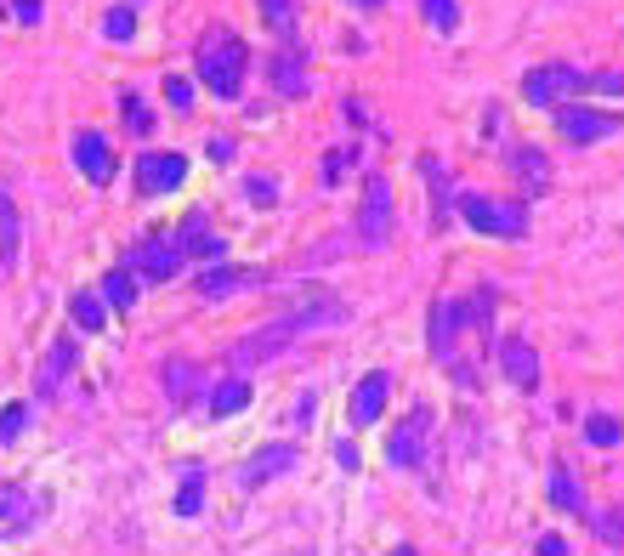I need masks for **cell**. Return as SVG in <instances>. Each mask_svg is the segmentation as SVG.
Segmentation results:
<instances>
[{
    "label": "cell",
    "instance_id": "1",
    "mask_svg": "<svg viewBox=\"0 0 624 556\" xmlns=\"http://www.w3.org/2000/svg\"><path fill=\"white\" fill-rule=\"evenodd\" d=\"M244 63H250V52H244V40L233 29H205V40H199V80L216 97H239Z\"/></svg>",
    "mask_w": 624,
    "mask_h": 556
},
{
    "label": "cell",
    "instance_id": "8",
    "mask_svg": "<svg viewBox=\"0 0 624 556\" xmlns=\"http://www.w3.org/2000/svg\"><path fill=\"white\" fill-rule=\"evenodd\" d=\"M125 267L137 278H176V267H182V244L176 239H137L131 244V256H125Z\"/></svg>",
    "mask_w": 624,
    "mask_h": 556
},
{
    "label": "cell",
    "instance_id": "3",
    "mask_svg": "<svg viewBox=\"0 0 624 556\" xmlns=\"http://www.w3.org/2000/svg\"><path fill=\"white\" fill-rule=\"evenodd\" d=\"M579 91H590V74L573 69V63H545V69L522 74V97L534 108H556V103H568V97H579Z\"/></svg>",
    "mask_w": 624,
    "mask_h": 556
},
{
    "label": "cell",
    "instance_id": "10",
    "mask_svg": "<svg viewBox=\"0 0 624 556\" xmlns=\"http://www.w3.org/2000/svg\"><path fill=\"white\" fill-rule=\"evenodd\" d=\"M619 114H602V108H562L556 114V131L568 142H602V137H613L619 131Z\"/></svg>",
    "mask_w": 624,
    "mask_h": 556
},
{
    "label": "cell",
    "instance_id": "38",
    "mask_svg": "<svg viewBox=\"0 0 624 556\" xmlns=\"http://www.w3.org/2000/svg\"><path fill=\"white\" fill-rule=\"evenodd\" d=\"M590 91H602V97H624V74H619V69L590 74Z\"/></svg>",
    "mask_w": 624,
    "mask_h": 556
},
{
    "label": "cell",
    "instance_id": "20",
    "mask_svg": "<svg viewBox=\"0 0 624 556\" xmlns=\"http://www.w3.org/2000/svg\"><path fill=\"white\" fill-rule=\"evenodd\" d=\"M267 80H273V91H284V97H301V91H307V69H301L295 52L267 57Z\"/></svg>",
    "mask_w": 624,
    "mask_h": 556
},
{
    "label": "cell",
    "instance_id": "45",
    "mask_svg": "<svg viewBox=\"0 0 624 556\" xmlns=\"http://www.w3.org/2000/svg\"><path fill=\"white\" fill-rule=\"evenodd\" d=\"M398 556H415V551H398Z\"/></svg>",
    "mask_w": 624,
    "mask_h": 556
},
{
    "label": "cell",
    "instance_id": "40",
    "mask_svg": "<svg viewBox=\"0 0 624 556\" xmlns=\"http://www.w3.org/2000/svg\"><path fill=\"white\" fill-rule=\"evenodd\" d=\"M205 154L216 159V165H227V159H233V137H210V142H205Z\"/></svg>",
    "mask_w": 624,
    "mask_h": 556
},
{
    "label": "cell",
    "instance_id": "39",
    "mask_svg": "<svg viewBox=\"0 0 624 556\" xmlns=\"http://www.w3.org/2000/svg\"><path fill=\"white\" fill-rule=\"evenodd\" d=\"M12 18H18V23H40V18H46V0H12Z\"/></svg>",
    "mask_w": 624,
    "mask_h": 556
},
{
    "label": "cell",
    "instance_id": "5",
    "mask_svg": "<svg viewBox=\"0 0 624 556\" xmlns=\"http://www.w3.org/2000/svg\"><path fill=\"white\" fill-rule=\"evenodd\" d=\"M290 335H301V330H330V324H347V301H335L330 290H307V296L295 301L290 313L278 318Z\"/></svg>",
    "mask_w": 624,
    "mask_h": 556
},
{
    "label": "cell",
    "instance_id": "28",
    "mask_svg": "<svg viewBox=\"0 0 624 556\" xmlns=\"http://www.w3.org/2000/svg\"><path fill=\"white\" fill-rule=\"evenodd\" d=\"M494 307H500V296H494L488 284H483V290H471V296H466V318H471V324H477V330H488V324H494Z\"/></svg>",
    "mask_w": 624,
    "mask_h": 556
},
{
    "label": "cell",
    "instance_id": "14",
    "mask_svg": "<svg viewBox=\"0 0 624 556\" xmlns=\"http://www.w3.org/2000/svg\"><path fill=\"white\" fill-rule=\"evenodd\" d=\"M386 398H392V375H364L358 381V392H352V403H347V415H352V426H375V420L386 415Z\"/></svg>",
    "mask_w": 624,
    "mask_h": 556
},
{
    "label": "cell",
    "instance_id": "9",
    "mask_svg": "<svg viewBox=\"0 0 624 556\" xmlns=\"http://www.w3.org/2000/svg\"><path fill=\"white\" fill-rule=\"evenodd\" d=\"M295 466H301V449H295V443H267V449H256L244 460L239 483L261 488V483H273V477H284V471H295Z\"/></svg>",
    "mask_w": 624,
    "mask_h": 556
},
{
    "label": "cell",
    "instance_id": "41",
    "mask_svg": "<svg viewBox=\"0 0 624 556\" xmlns=\"http://www.w3.org/2000/svg\"><path fill=\"white\" fill-rule=\"evenodd\" d=\"M347 148H335V154H330V165H324V182H341V171H347Z\"/></svg>",
    "mask_w": 624,
    "mask_h": 556
},
{
    "label": "cell",
    "instance_id": "6",
    "mask_svg": "<svg viewBox=\"0 0 624 556\" xmlns=\"http://www.w3.org/2000/svg\"><path fill=\"white\" fill-rule=\"evenodd\" d=\"M46 517V494L29 483H0V534H23Z\"/></svg>",
    "mask_w": 624,
    "mask_h": 556
},
{
    "label": "cell",
    "instance_id": "44",
    "mask_svg": "<svg viewBox=\"0 0 624 556\" xmlns=\"http://www.w3.org/2000/svg\"><path fill=\"white\" fill-rule=\"evenodd\" d=\"M358 6H381V0H358Z\"/></svg>",
    "mask_w": 624,
    "mask_h": 556
},
{
    "label": "cell",
    "instance_id": "23",
    "mask_svg": "<svg viewBox=\"0 0 624 556\" xmlns=\"http://www.w3.org/2000/svg\"><path fill=\"white\" fill-rule=\"evenodd\" d=\"M205 511V471L182 466V488H176V517H199Z\"/></svg>",
    "mask_w": 624,
    "mask_h": 556
},
{
    "label": "cell",
    "instance_id": "24",
    "mask_svg": "<svg viewBox=\"0 0 624 556\" xmlns=\"http://www.w3.org/2000/svg\"><path fill=\"white\" fill-rule=\"evenodd\" d=\"M511 171H517L528 188H545V182H551V159L539 154V148H511Z\"/></svg>",
    "mask_w": 624,
    "mask_h": 556
},
{
    "label": "cell",
    "instance_id": "32",
    "mask_svg": "<svg viewBox=\"0 0 624 556\" xmlns=\"http://www.w3.org/2000/svg\"><path fill=\"white\" fill-rule=\"evenodd\" d=\"M23 426H29V403H6L0 409V443H18Z\"/></svg>",
    "mask_w": 624,
    "mask_h": 556
},
{
    "label": "cell",
    "instance_id": "36",
    "mask_svg": "<svg viewBox=\"0 0 624 556\" xmlns=\"http://www.w3.org/2000/svg\"><path fill=\"white\" fill-rule=\"evenodd\" d=\"M125 125H131L137 137H148V131H154V114H148V103H142V97H125Z\"/></svg>",
    "mask_w": 624,
    "mask_h": 556
},
{
    "label": "cell",
    "instance_id": "26",
    "mask_svg": "<svg viewBox=\"0 0 624 556\" xmlns=\"http://www.w3.org/2000/svg\"><path fill=\"white\" fill-rule=\"evenodd\" d=\"M256 6H261V18H267V29L290 46L295 40V0H256Z\"/></svg>",
    "mask_w": 624,
    "mask_h": 556
},
{
    "label": "cell",
    "instance_id": "37",
    "mask_svg": "<svg viewBox=\"0 0 624 556\" xmlns=\"http://www.w3.org/2000/svg\"><path fill=\"white\" fill-rule=\"evenodd\" d=\"M244 193H250V205H273L278 182H273V176H244Z\"/></svg>",
    "mask_w": 624,
    "mask_h": 556
},
{
    "label": "cell",
    "instance_id": "18",
    "mask_svg": "<svg viewBox=\"0 0 624 556\" xmlns=\"http://www.w3.org/2000/svg\"><path fill=\"white\" fill-rule=\"evenodd\" d=\"M290 347V330L284 324H267V330H250L233 347V364H267V358H278V352Z\"/></svg>",
    "mask_w": 624,
    "mask_h": 556
},
{
    "label": "cell",
    "instance_id": "2",
    "mask_svg": "<svg viewBox=\"0 0 624 556\" xmlns=\"http://www.w3.org/2000/svg\"><path fill=\"white\" fill-rule=\"evenodd\" d=\"M460 216H466L477 233H494V239H522V233H528V205H522V199L460 193Z\"/></svg>",
    "mask_w": 624,
    "mask_h": 556
},
{
    "label": "cell",
    "instance_id": "42",
    "mask_svg": "<svg viewBox=\"0 0 624 556\" xmlns=\"http://www.w3.org/2000/svg\"><path fill=\"white\" fill-rule=\"evenodd\" d=\"M539 556H568V539H562V534H539Z\"/></svg>",
    "mask_w": 624,
    "mask_h": 556
},
{
    "label": "cell",
    "instance_id": "30",
    "mask_svg": "<svg viewBox=\"0 0 624 556\" xmlns=\"http://www.w3.org/2000/svg\"><path fill=\"white\" fill-rule=\"evenodd\" d=\"M551 500L562 505V511H585V494L573 488V477H568V471H551Z\"/></svg>",
    "mask_w": 624,
    "mask_h": 556
},
{
    "label": "cell",
    "instance_id": "16",
    "mask_svg": "<svg viewBox=\"0 0 624 556\" xmlns=\"http://www.w3.org/2000/svg\"><path fill=\"white\" fill-rule=\"evenodd\" d=\"M250 284H267V267H210V273H199V296L205 301H222L233 296V290H250Z\"/></svg>",
    "mask_w": 624,
    "mask_h": 556
},
{
    "label": "cell",
    "instance_id": "22",
    "mask_svg": "<svg viewBox=\"0 0 624 556\" xmlns=\"http://www.w3.org/2000/svg\"><path fill=\"white\" fill-rule=\"evenodd\" d=\"M97 290H103V301H108V307H120V313L137 307V273H131V267H114Z\"/></svg>",
    "mask_w": 624,
    "mask_h": 556
},
{
    "label": "cell",
    "instance_id": "7",
    "mask_svg": "<svg viewBox=\"0 0 624 556\" xmlns=\"http://www.w3.org/2000/svg\"><path fill=\"white\" fill-rule=\"evenodd\" d=\"M426 432H432V409H426V403H415V409H409V420L386 437V460H392V466H403V471L420 466V454H426Z\"/></svg>",
    "mask_w": 624,
    "mask_h": 556
},
{
    "label": "cell",
    "instance_id": "15",
    "mask_svg": "<svg viewBox=\"0 0 624 556\" xmlns=\"http://www.w3.org/2000/svg\"><path fill=\"white\" fill-rule=\"evenodd\" d=\"M500 369H505V381L522 386V392H534L539 386V352L522 341V335H505L500 341Z\"/></svg>",
    "mask_w": 624,
    "mask_h": 556
},
{
    "label": "cell",
    "instance_id": "25",
    "mask_svg": "<svg viewBox=\"0 0 624 556\" xmlns=\"http://www.w3.org/2000/svg\"><path fill=\"white\" fill-rule=\"evenodd\" d=\"M193 386H199V364H188V358H182V364H165V392H171L176 409L193 398Z\"/></svg>",
    "mask_w": 624,
    "mask_h": 556
},
{
    "label": "cell",
    "instance_id": "34",
    "mask_svg": "<svg viewBox=\"0 0 624 556\" xmlns=\"http://www.w3.org/2000/svg\"><path fill=\"white\" fill-rule=\"evenodd\" d=\"M103 35L108 40H131L137 35V12H131V6H114V12L103 18Z\"/></svg>",
    "mask_w": 624,
    "mask_h": 556
},
{
    "label": "cell",
    "instance_id": "27",
    "mask_svg": "<svg viewBox=\"0 0 624 556\" xmlns=\"http://www.w3.org/2000/svg\"><path fill=\"white\" fill-rule=\"evenodd\" d=\"M244 403H250V386L244 381H222L216 392H210V409H216V415H239Z\"/></svg>",
    "mask_w": 624,
    "mask_h": 556
},
{
    "label": "cell",
    "instance_id": "4",
    "mask_svg": "<svg viewBox=\"0 0 624 556\" xmlns=\"http://www.w3.org/2000/svg\"><path fill=\"white\" fill-rule=\"evenodd\" d=\"M358 244L386 250L392 244V182L381 171L364 182V205H358Z\"/></svg>",
    "mask_w": 624,
    "mask_h": 556
},
{
    "label": "cell",
    "instance_id": "31",
    "mask_svg": "<svg viewBox=\"0 0 624 556\" xmlns=\"http://www.w3.org/2000/svg\"><path fill=\"white\" fill-rule=\"evenodd\" d=\"M585 437L596 443V449H613L624 432H619V420H613V415H590V420H585Z\"/></svg>",
    "mask_w": 624,
    "mask_h": 556
},
{
    "label": "cell",
    "instance_id": "43",
    "mask_svg": "<svg viewBox=\"0 0 624 556\" xmlns=\"http://www.w3.org/2000/svg\"><path fill=\"white\" fill-rule=\"evenodd\" d=\"M335 460H341L347 471H358V466H364V460H358V443H335Z\"/></svg>",
    "mask_w": 624,
    "mask_h": 556
},
{
    "label": "cell",
    "instance_id": "21",
    "mask_svg": "<svg viewBox=\"0 0 624 556\" xmlns=\"http://www.w3.org/2000/svg\"><path fill=\"white\" fill-rule=\"evenodd\" d=\"M69 318H74V330L97 335L103 330V318H108V301L97 296V290H80V296H69Z\"/></svg>",
    "mask_w": 624,
    "mask_h": 556
},
{
    "label": "cell",
    "instance_id": "19",
    "mask_svg": "<svg viewBox=\"0 0 624 556\" xmlns=\"http://www.w3.org/2000/svg\"><path fill=\"white\" fill-rule=\"evenodd\" d=\"M18 250H23L18 205H12V193H0V273H12V267H18Z\"/></svg>",
    "mask_w": 624,
    "mask_h": 556
},
{
    "label": "cell",
    "instance_id": "12",
    "mask_svg": "<svg viewBox=\"0 0 624 556\" xmlns=\"http://www.w3.org/2000/svg\"><path fill=\"white\" fill-rule=\"evenodd\" d=\"M74 159H80V171H86L97 188L114 182V148H108L103 131H74Z\"/></svg>",
    "mask_w": 624,
    "mask_h": 556
},
{
    "label": "cell",
    "instance_id": "29",
    "mask_svg": "<svg viewBox=\"0 0 624 556\" xmlns=\"http://www.w3.org/2000/svg\"><path fill=\"white\" fill-rule=\"evenodd\" d=\"M193 97H199V86H193L188 74H171V80H165V103H171L176 114H193Z\"/></svg>",
    "mask_w": 624,
    "mask_h": 556
},
{
    "label": "cell",
    "instance_id": "35",
    "mask_svg": "<svg viewBox=\"0 0 624 556\" xmlns=\"http://www.w3.org/2000/svg\"><path fill=\"white\" fill-rule=\"evenodd\" d=\"M590 528H596L607 545H624V511H602V517H590Z\"/></svg>",
    "mask_w": 624,
    "mask_h": 556
},
{
    "label": "cell",
    "instance_id": "11",
    "mask_svg": "<svg viewBox=\"0 0 624 556\" xmlns=\"http://www.w3.org/2000/svg\"><path fill=\"white\" fill-rule=\"evenodd\" d=\"M182 176H188V159L182 154H142L137 159V188L142 193H171V188H182Z\"/></svg>",
    "mask_w": 624,
    "mask_h": 556
},
{
    "label": "cell",
    "instance_id": "17",
    "mask_svg": "<svg viewBox=\"0 0 624 556\" xmlns=\"http://www.w3.org/2000/svg\"><path fill=\"white\" fill-rule=\"evenodd\" d=\"M74 358H80L74 335H57V341H52V352H46V364H40V375H35L40 398H57V392H63V375L74 369Z\"/></svg>",
    "mask_w": 624,
    "mask_h": 556
},
{
    "label": "cell",
    "instance_id": "33",
    "mask_svg": "<svg viewBox=\"0 0 624 556\" xmlns=\"http://www.w3.org/2000/svg\"><path fill=\"white\" fill-rule=\"evenodd\" d=\"M420 12H426V23H432V29H443V35L460 23V6H454V0H420Z\"/></svg>",
    "mask_w": 624,
    "mask_h": 556
},
{
    "label": "cell",
    "instance_id": "13",
    "mask_svg": "<svg viewBox=\"0 0 624 556\" xmlns=\"http://www.w3.org/2000/svg\"><path fill=\"white\" fill-rule=\"evenodd\" d=\"M466 301H437L432 307V358L437 364H449L454 358V341H460V330H466Z\"/></svg>",
    "mask_w": 624,
    "mask_h": 556
}]
</instances>
